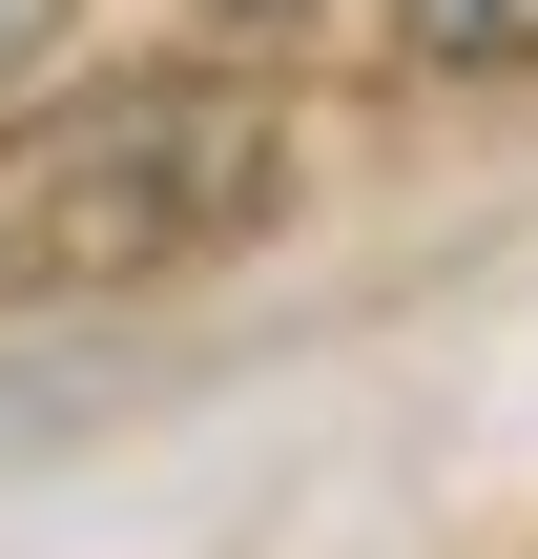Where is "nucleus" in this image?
<instances>
[{"label": "nucleus", "mask_w": 538, "mask_h": 559, "mask_svg": "<svg viewBox=\"0 0 538 559\" xmlns=\"http://www.w3.org/2000/svg\"><path fill=\"white\" fill-rule=\"evenodd\" d=\"M249 228H290V104L249 62H145V83H83L41 124H0V311L166 290Z\"/></svg>", "instance_id": "nucleus-1"}, {"label": "nucleus", "mask_w": 538, "mask_h": 559, "mask_svg": "<svg viewBox=\"0 0 538 559\" xmlns=\"http://www.w3.org/2000/svg\"><path fill=\"white\" fill-rule=\"evenodd\" d=\"M435 62H538V0H415Z\"/></svg>", "instance_id": "nucleus-2"}, {"label": "nucleus", "mask_w": 538, "mask_h": 559, "mask_svg": "<svg viewBox=\"0 0 538 559\" xmlns=\"http://www.w3.org/2000/svg\"><path fill=\"white\" fill-rule=\"evenodd\" d=\"M41 21H62V0H0V62H21V41H41Z\"/></svg>", "instance_id": "nucleus-3"}]
</instances>
